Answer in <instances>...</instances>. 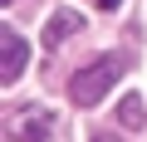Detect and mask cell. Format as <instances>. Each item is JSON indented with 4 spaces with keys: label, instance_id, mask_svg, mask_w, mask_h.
Wrapping results in <instances>:
<instances>
[{
    "label": "cell",
    "instance_id": "4",
    "mask_svg": "<svg viewBox=\"0 0 147 142\" xmlns=\"http://www.w3.org/2000/svg\"><path fill=\"white\" fill-rule=\"evenodd\" d=\"M79 30H84V15H79V10H54L49 25H44V44H59V39H69V34H79Z\"/></svg>",
    "mask_w": 147,
    "mask_h": 142
},
{
    "label": "cell",
    "instance_id": "3",
    "mask_svg": "<svg viewBox=\"0 0 147 142\" xmlns=\"http://www.w3.org/2000/svg\"><path fill=\"white\" fill-rule=\"evenodd\" d=\"M25 64H30V44H25V34L5 30V49H0V79L15 83V79L25 74Z\"/></svg>",
    "mask_w": 147,
    "mask_h": 142
},
{
    "label": "cell",
    "instance_id": "6",
    "mask_svg": "<svg viewBox=\"0 0 147 142\" xmlns=\"http://www.w3.org/2000/svg\"><path fill=\"white\" fill-rule=\"evenodd\" d=\"M93 5H98V10H118L123 0H93Z\"/></svg>",
    "mask_w": 147,
    "mask_h": 142
},
{
    "label": "cell",
    "instance_id": "5",
    "mask_svg": "<svg viewBox=\"0 0 147 142\" xmlns=\"http://www.w3.org/2000/svg\"><path fill=\"white\" fill-rule=\"evenodd\" d=\"M118 122H123L127 132L147 127V108H142V93H123V103H118Z\"/></svg>",
    "mask_w": 147,
    "mask_h": 142
},
{
    "label": "cell",
    "instance_id": "2",
    "mask_svg": "<svg viewBox=\"0 0 147 142\" xmlns=\"http://www.w3.org/2000/svg\"><path fill=\"white\" fill-rule=\"evenodd\" d=\"M5 137H10V142H49V137H54V113H49L44 103H25V108L10 113Z\"/></svg>",
    "mask_w": 147,
    "mask_h": 142
},
{
    "label": "cell",
    "instance_id": "7",
    "mask_svg": "<svg viewBox=\"0 0 147 142\" xmlns=\"http://www.w3.org/2000/svg\"><path fill=\"white\" fill-rule=\"evenodd\" d=\"M93 142H118V137H113V132H98V137H93Z\"/></svg>",
    "mask_w": 147,
    "mask_h": 142
},
{
    "label": "cell",
    "instance_id": "1",
    "mask_svg": "<svg viewBox=\"0 0 147 142\" xmlns=\"http://www.w3.org/2000/svg\"><path fill=\"white\" fill-rule=\"evenodd\" d=\"M118 79H123V59L118 54H103V59H93L88 69H79V74L69 79V98L79 103V108H93Z\"/></svg>",
    "mask_w": 147,
    "mask_h": 142
}]
</instances>
